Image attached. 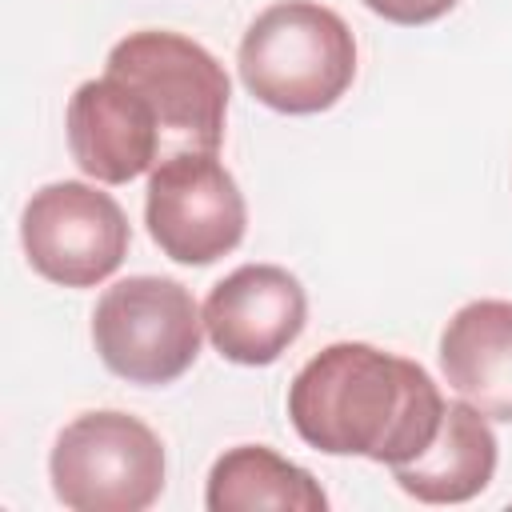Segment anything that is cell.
<instances>
[{"label":"cell","instance_id":"cell-11","mask_svg":"<svg viewBox=\"0 0 512 512\" xmlns=\"http://www.w3.org/2000/svg\"><path fill=\"white\" fill-rule=\"evenodd\" d=\"M496 448L500 444L488 416L476 412L468 400H452L444 404V420L432 444L416 460L396 464L392 476L420 504H464L492 484Z\"/></svg>","mask_w":512,"mask_h":512},{"label":"cell","instance_id":"cell-12","mask_svg":"<svg viewBox=\"0 0 512 512\" xmlns=\"http://www.w3.org/2000/svg\"><path fill=\"white\" fill-rule=\"evenodd\" d=\"M204 504L208 512H324L328 496L308 468L284 460L268 444H240L212 464Z\"/></svg>","mask_w":512,"mask_h":512},{"label":"cell","instance_id":"cell-3","mask_svg":"<svg viewBox=\"0 0 512 512\" xmlns=\"http://www.w3.org/2000/svg\"><path fill=\"white\" fill-rule=\"evenodd\" d=\"M108 76L132 84L160 120L164 160L176 152H216L228 116V72L220 60L180 32H128L108 52Z\"/></svg>","mask_w":512,"mask_h":512},{"label":"cell","instance_id":"cell-7","mask_svg":"<svg viewBox=\"0 0 512 512\" xmlns=\"http://www.w3.org/2000/svg\"><path fill=\"white\" fill-rule=\"evenodd\" d=\"M144 220L176 264H212L244 240L248 208L216 152H176L148 172Z\"/></svg>","mask_w":512,"mask_h":512},{"label":"cell","instance_id":"cell-13","mask_svg":"<svg viewBox=\"0 0 512 512\" xmlns=\"http://www.w3.org/2000/svg\"><path fill=\"white\" fill-rule=\"evenodd\" d=\"M376 16L392 20V24H404V28H420V24H432L440 20L444 12L456 8V0H364Z\"/></svg>","mask_w":512,"mask_h":512},{"label":"cell","instance_id":"cell-9","mask_svg":"<svg viewBox=\"0 0 512 512\" xmlns=\"http://www.w3.org/2000/svg\"><path fill=\"white\" fill-rule=\"evenodd\" d=\"M68 148L84 176L128 184L164 160L156 108L124 80H84L68 100Z\"/></svg>","mask_w":512,"mask_h":512},{"label":"cell","instance_id":"cell-4","mask_svg":"<svg viewBox=\"0 0 512 512\" xmlns=\"http://www.w3.org/2000/svg\"><path fill=\"white\" fill-rule=\"evenodd\" d=\"M92 344L104 368L128 384L180 380L204 344V312L172 276H128L92 308Z\"/></svg>","mask_w":512,"mask_h":512},{"label":"cell","instance_id":"cell-6","mask_svg":"<svg viewBox=\"0 0 512 512\" xmlns=\"http://www.w3.org/2000/svg\"><path fill=\"white\" fill-rule=\"evenodd\" d=\"M128 240L124 208L84 180L44 184L20 216L28 264L60 288H92L108 280L124 264Z\"/></svg>","mask_w":512,"mask_h":512},{"label":"cell","instance_id":"cell-10","mask_svg":"<svg viewBox=\"0 0 512 512\" xmlns=\"http://www.w3.org/2000/svg\"><path fill=\"white\" fill-rule=\"evenodd\" d=\"M448 388L488 420L512 424V300H472L440 332Z\"/></svg>","mask_w":512,"mask_h":512},{"label":"cell","instance_id":"cell-2","mask_svg":"<svg viewBox=\"0 0 512 512\" xmlns=\"http://www.w3.org/2000/svg\"><path fill=\"white\" fill-rule=\"evenodd\" d=\"M236 64L244 88L260 104L288 116H312L352 88L356 40L340 12L316 0H280L248 24Z\"/></svg>","mask_w":512,"mask_h":512},{"label":"cell","instance_id":"cell-1","mask_svg":"<svg viewBox=\"0 0 512 512\" xmlns=\"http://www.w3.org/2000/svg\"><path fill=\"white\" fill-rule=\"evenodd\" d=\"M288 420L316 452L396 468L432 444L444 420V396L416 360L340 340L292 376Z\"/></svg>","mask_w":512,"mask_h":512},{"label":"cell","instance_id":"cell-5","mask_svg":"<svg viewBox=\"0 0 512 512\" xmlns=\"http://www.w3.org/2000/svg\"><path fill=\"white\" fill-rule=\"evenodd\" d=\"M48 476L72 512H144L164 492V444L128 412H84L60 428Z\"/></svg>","mask_w":512,"mask_h":512},{"label":"cell","instance_id":"cell-8","mask_svg":"<svg viewBox=\"0 0 512 512\" xmlns=\"http://www.w3.org/2000/svg\"><path fill=\"white\" fill-rule=\"evenodd\" d=\"M308 320L300 280L280 264H240L204 300V332L212 348L248 368L280 360Z\"/></svg>","mask_w":512,"mask_h":512}]
</instances>
